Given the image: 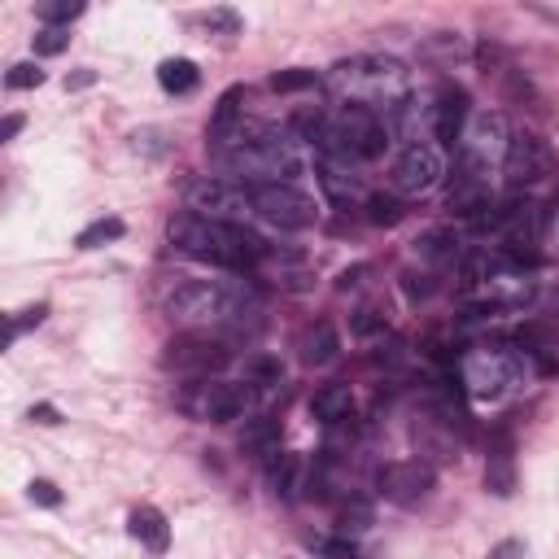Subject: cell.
<instances>
[{"label":"cell","mask_w":559,"mask_h":559,"mask_svg":"<svg viewBox=\"0 0 559 559\" xmlns=\"http://www.w3.org/2000/svg\"><path fill=\"white\" fill-rule=\"evenodd\" d=\"M219 162L241 180L245 188L258 184H293L306 171L302 158V136L293 127L276 123H245L232 136V145L219 153Z\"/></svg>","instance_id":"obj_1"},{"label":"cell","mask_w":559,"mask_h":559,"mask_svg":"<svg viewBox=\"0 0 559 559\" xmlns=\"http://www.w3.org/2000/svg\"><path fill=\"white\" fill-rule=\"evenodd\" d=\"M166 232H171V245L180 254L197 258V263H210V267H223V271H236V276H245L267 254V241L258 232H249L245 223H214L193 210L175 214Z\"/></svg>","instance_id":"obj_2"},{"label":"cell","mask_w":559,"mask_h":559,"mask_svg":"<svg viewBox=\"0 0 559 559\" xmlns=\"http://www.w3.org/2000/svg\"><path fill=\"white\" fill-rule=\"evenodd\" d=\"M324 88L332 97H341V105H367L376 114H389L394 105H402L415 92L411 70L398 57L385 53H363L350 62H337L324 75Z\"/></svg>","instance_id":"obj_3"},{"label":"cell","mask_w":559,"mask_h":559,"mask_svg":"<svg viewBox=\"0 0 559 559\" xmlns=\"http://www.w3.org/2000/svg\"><path fill=\"white\" fill-rule=\"evenodd\" d=\"M533 376H538V363L520 341H481L459 359V385L485 402L520 394Z\"/></svg>","instance_id":"obj_4"},{"label":"cell","mask_w":559,"mask_h":559,"mask_svg":"<svg viewBox=\"0 0 559 559\" xmlns=\"http://www.w3.org/2000/svg\"><path fill=\"white\" fill-rule=\"evenodd\" d=\"M166 311L175 324L210 332V328H232L254 311V293L241 280H188L166 297Z\"/></svg>","instance_id":"obj_5"},{"label":"cell","mask_w":559,"mask_h":559,"mask_svg":"<svg viewBox=\"0 0 559 559\" xmlns=\"http://www.w3.org/2000/svg\"><path fill=\"white\" fill-rule=\"evenodd\" d=\"M507 145H511V132H507L503 114L498 110L472 114L463 136H459V171L490 184L494 166H503V158H507Z\"/></svg>","instance_id":"obj_6"},{"label":"cell","mask_w":559,"mask_h":559,"mask_svg":"<svg viewBox=\"0 0 559 559\" xmlns=\"http://www.w3.org/2000/svg\"><path fill=\"white\" fill-rule=\"evenodd\" d=\"M184 206L201 214V219H214V223H241L254 201H249V188L245 184H232V180H214V175H201L184 188Z\"/></svg>","instance_id":"obj_7"},{"label":"cell","mask_w":559,"mask_h":559,"mask_svg":"<svg viewBox=\"0 0 559 559\" xmlns=\"http://www.w3.org/2000/svg\"><path fill=\"white\" fill-rule=\"evenodd\" d=\"M249 201H254V214H263L271 228L280 232H302L315 223V201L293 184H258L249 188Z\"/></svg>","instance_id":"obj_8"},{"label":"cell","mask_w":559,"mask_h":559,"mask_svg":"<svg viewBox=\"0 0 559 559\" xmlns=\"http://www.w3.org/2000/svg\"><path fill=\"white\" fill-rule=\"evenodd\" d=\"M162 363L171 367V372H184V376H214L223 372V367L232 363V350L223 346L219 337H210V332H184V337H175L171 346H166Z\"/></svg>","instance_id":"obj_9"},{"label":"cell","mask_w":559,"mask_h":559,"mask_svg":"<svg viewBox=\"0 0 559 559\" xmlns=\"http://www.w3.org/2000/svg\"><path fill=\"white\" fill-rule=\"evenodd\" d=\"M555 166H559L555 162V149L546 145L542 136L516 132V136H511V145H507V158H503V180L511 188H533V184L551 180Z\"/></svg>","instance_id":"obj_10"},{"label":"cell","mask_w":559,"mask_h":559,"mask_svg":"<svg viewBox=\"0 0 559 559\" xmlns=\"http://www.w3.org/2000/svg\"><path fill=\"white\" fill-rule=\"evenodd\" d=\"M249 407H254V385H219V380L206 385V380H197L184 394V411L197 415V420H214V424L241 420Z\"/></svg>","instance_id":"obj_11"},{"label":"cell","mask_w":559,"mask_h":559,"mask_svg":"<svg viewBox=\"0 0 559 559\" xmlns=\"http://www.w3.org/2000/svg\"><path fill=\"white\" fill-rule=\"evenodd\" d=\"M433 481H437V472L428 459H394L376 472V494L398 507H415L420 498H428Z\"/></svg>","instance_id":"obj_12"},{"label":"cell","mask_w":559,"mask_h":559,"mask_svg":"<svg viewBox=\"0 0 559 559\" xmlns=\"http://www.w3.org/2000/svg\"><path fill=\"white\" fill-rule=\"evenodd\" d=\"M442 175H446L442 149L437 145H411V149L398 153L389 180H394V193H402V197H424L442 184Z\"/></svg>","instance_id":"obj_13"},{"label":"cell","mask_w":559,"mask_h":559,"mask_svg":"<svg viewBox=\"0 0 559 559\" xmlns=\"http://www.w3.org/2000/svg\"><path fill=\"white\" fill-rule=\"evenodd\" d=\"M245 127V88L241 83H232L228 92H223L219 101H214L210 110V123H206V140H210V153L219 158L223 149L232 145V136Z\"/></svg>","instance_id":"obj_14"},{"label":"cell","mask_w":559,"mask_h":559,"mask_svg":"<svg viewBox=\"0 0 559 559\" xmlns=\"http://www.w3.org/2000/svg\"><path fill=\"white\" fill-rule=\"evenodd\" d=\"M319 188L332 206H354V201H367L363 193V175L354 171V162H341V158H319Z\"/></svg>","instance_id":"obj_15"},{"label":"cell","mask_w":559,"mask_h":559,"mask_svg":"<svg viewBox=\"0 0 559 559\" xmlns=\"http://www.w3.org/2000/svg\"><path fill=\"white\" fill-rule=\"evenodd\" d=\"M463 127H468V92L442 83L437 88V145H459Z\"/></svg>","instance_id":"obj_16"},{"label":"cell","mask_w":559,"mask_h":559,"mask_svg":"<svg viewBox=\"0 0 559 559\" xmlns=\"http://www.w3.org/2000/svg\"><path fill=\"white\" fill-rule=\"evenodd\" d=\"M485 490L507 498L516 490V459H511V437L498 433L494 446H490V463H485Z\"/></svg>","instance_id":"obj_17"},{"label":"cell","mask_w":559,"mask_h":559,"mask_svg":"<svg viewBox=\"0 0 559 559\" xmlns=\"http://www.w3.org/2000/svg\"><path fill=\"white\" fill-rule=\"evenodd\" d=\"M297 350H302V363L306 367H324V363H332L341 354V337H337V328H332L328 319H319V324H311V328L302 332Z\"/></svg>","instance_id":"obj_18"},{"label":"cell","mask_w":559,"mask_h":559,"mask_svg":"<svg viewBox=\"0 0 559 559\" xmlns=\"http://www.w3.org/2000/svg\"><path fill=\"white\" fill-rule=\"evenodd\" d=\"M132 538L140 542V546H149L153 555H162L166 546H171V525H166V516L158 507H136L132 511Z\"/></svg>","instance_id":"obj_19"},{"label":"cell","mask_w":559,"mask_h":559,"mask_svg":"<svg viewBox=\"0 0 559 559\" xmlns=\"http://www.w3.org/2000/svg\"><path fill=\"white\" fill-rule=\"evenodd\" d=\"M267 481L280 498H297V490H302V455H293V450L267 455Z\"/></svg>","instance_id":"obj_20"},{"label":"cell","mask_w":559,"mask_h":559,"mask_svg":"<svg viewBox=\"0 0 559 559\" xmlns=\"http://www.w3.org/2000/svg\"><path fill=\"white\" fill-rule=\"evenodd\" d=\"M311 415L319 424H337V420H346V415H354V394H350V385H324V389H315V398H311Z\"/></svg>","instance_id":"obj_21"},{"label":"cell","mask_w":559,"mask_h":559,"mask_svg":"<svg viewBox=\"0 0 559 559\" xmlns=\"http://www.w3.org/2000/svg\"><path fill=\"white\" fill-rule=\"evenodd\" d=\"M158 83L171 97H184V92H193L201 83V70H197V62H188V57H166L158 66Z\"/></svg>","instance_id":"obj_22"},{"label":"cell","mask_w":559,"mask_h":559,"mask_svg":"<svg viewBox=\"0 0 559 559\" xmlns=\"http://www.w3.org/2000/svg\"><path fill=\"white\" fill-rule=\"evenodd\" d=\"M241 446L245 450H258V455H276L280 450V420H271V415H258V420H249L245 424V433H241Z\"/></svg>","instance_id":"obj_23"},{"label":"cell","mask_w":559,"mask_h":559,"mask_svg":"<svg viewBox=\"0 0 559 559\" xmlns=\"http://www.w3.org/2000/svg\"><path fill=\"white\" fill-rule=\"evenodd\" d=\"M415 254L428 258L433 267H446V263H455L459 258V241H455V232L437 228V232H424L420 241H415Z\"/></svg>","instance_id":"obj_24"},{"label":"cell","mask_w":559,"mask_h":559,"mask_svg":"<svg viewBox=\"0 0 559 559\" xmlns=\"http://www.w3.org/2000/svg\"><path fill=\"white\" fill-rule=\"evenodd\" d=\"M402 201L394 193H367V223H376V228H394L402 223Z\"/></svg>","instance_id":"obj_25"},{"label":"cell","mask_w":559,"mask_h":559,"mask_svg":"<svg viewBox=\"0 0 559 559\" xmlns=\"http://www.w3.org/2000/svg\"><path fill=\"white\" fill-rule=\"evenodd\" d=\"M123 236V219H97V223H88L79 236H75V245L79 249H101V245H110V241H118Z\"/></svg>","instance_id":"obj_26"},{"label":"cell","mask_w":559,"mask_h":559,"mask_svg":"<svg viewBox=\"0 0 559 559\" xmlns=\"http://www.w3.org/2000/svg\"><path fill=\"white\" fill-rule=\"evenodd\" d=\"M354 442H359V420L354 415H346V420H337V424H328V442H324V455L328 459H337L341 450H354Z\"/></svg>","instance_id":"obj_27"},{"label":"cell","mask_w":559,"mask_h":559,"mask_svg":"<svg viewBox=\"0 0 559 559\" xmlns=\"http://www.w3.org/2000/svg\"><path fill=\"white\" fill-rule=\"evenodd\" d=\"M83 14V0H44L40 5V22L44 27H70Z\"/></svg>","instance_id":"obj_28"},{"label":"cell","mask_w":559,"mask_h":559,"mask_svg":"<svg viewBox=\"0 0 559 559\" xmlns=\"http://www.w3.org/2000/svg\"><path fill=\"white\" fill-rule=\"evenodd\" d=\"M31 44H35V53L40 57H57V53L70 49V31L66 27H40L31 35Z\"/></svg>","instance_id":"obj_29"},{"label":"cell","mask_w":559,"mask_h":559,"mask_svg":"<svg viewBox=\"0 0 559 559\" xmlns=\"http://www.w3.org/2000/svg\"><path fill=\"white\" fill-rule=\"evenodd\" d=\"M372 529V503H363V498H350L346 507H341V533H363Z\"/></svg>","instance_id":"obj_30"},{"label":"cell","mask_w":559,"mask_h":559,"mask_svg":"<svg viewBox=\"0 0 559 559\" xmlns=\"http://www.w3.org/2000/svg\"><path fill=\"white\" fill-rule=\"evenodd\" d=\"M319 79L315 70H280V75H271V88L276 92H302V88H319Z\"/></svg>","instance_id":"obj_31"},{"label":"cell","mask_w":559,"mask_h":559,"mask_svg":"<svg viewBox=\"0 0 559 559\" xmlns=\"http://www.w3.org/2000/svg\"><path fill=\"white\" fill-rule=\"evenodd\" d=\"M5 83H9V88H18V92H27V88H40V83H44V70L35 66V62H18V66H9Z\"/></svg>","instance_id":"obj_32"},{"label":"cell","mask_w":559,"mask_h":559,"mask_svg":"<svg viewBox=\"0 0 559 559\" xmlns=\"http://www.w3.org/2000/svg\"><path fill=\"white\" fill-rule=\"evenodd\" d=\"M249 380H254V385H280L284 380L280 359H249Z\"/></svg>","instance_id":"obj_33"},{"label":"cell","mask_w":559,"mask_h":559,"mask_svg":"<svg viewBox=\"0 0 559 559\" xmlns=\"http://www.w3.org/2000/svg\"><path fill=\"white\" fill-rule=\"evenodd\" d=\"M44 315H49V306H44V302H40V306H27V311H18L14 319H9V337H14V341H18V337H22V332H27L31 324H40V319H44Z\"/></svg>","instance_id":"obj_34"},{"label":"cell","mask_w":559,"mask_h":559,"mask_svg":"<svg viewBox=\"0 0 559 559\" xmlns=\"http://www.w3.org/2000/svg\"><path fill=\"white\" fill-rule=\"evenodd\" d=\"M27 494H31V503H40V507H57V503H62V490H57L53 481H31Z\"/></svg>","instance_id":"obj_35"},{"label":"cell","mask_w":559,"mask_h":559,"mask_svg":"<svg viewBox=\"0 0 559 559\" xmlns=\"http://www.w3.org/2000/svg\"><path fill=\"white\" fill-rule=\"evenodd\" d=\"M319 551L332 555V559H359V555H363V551H359V542H354V538H332V542H319Z\"/></svg>","instance_id":"obj_36"},{"label":"cell","mask_w":559,"mask_h":559,"mask_svg":"<svg viewBox=\"0 0 559 559\" xmlns=\"http://www.w3.org/2000/svg\"><path fill=\"white\" fill-rule=\"evenodd\" d=\"M206 22H210V27H223V31H236V27H241V18H236L232 9H214Z\"/></svg>","instance_id":"obj_37"},{"label":"cell","mask_w":559,"mask_h":559,"mask_svg":"<svg viewBox=\"0 0 559 559\" xmlns=\"http://www.w3.org/2000/svg\"><path fill=\"white\" fill-rule=\"evenodd\" d=\"M376 328H380L376 311H359V315H354V332H359V337H367V332H376Z\"/></svg>","instance_id":"obj_38"},{"label":"cell","mask_w":559,"mask_h":559,"mask_svg":"<svg viewBox=\"0 0 559 559\" xmlns=\"http://www.w3.org/2000/svg\"><path fill=\"white\" fill-rule=\"evenodd\" d=\"M367 276V267H354V271H341V280H337V289L346 293V289H354V284H359Z\"/></svg>","instance_id":"obj_39"},{"label":"cell","mask_w":559,"mask_h":559,"mask_svg":"<svg viewBox=\"0 0 559 559\" xmlns=\"http://www.w3.org/2000/svg\"><path fill=\"white\" fill-rule=\"evenodd\" d=\"M18 132H22V114H9L5 127H0V140H14Z\"/></svg>","instance_id":"obj_40"},{"label":"cell","mask_w":559,"mask_h":559,"mask_svg":"<svg viewBox=\"0 0 559 559\" xmlns=\"http://www.w3.org/2000/svg\"><path fill=\"white\" fill-rule=\"evenodd\" d=\"M516 555H525V546H520V542H503L490 559H516Z\"/></svg>","instance_id":"obj_41"},{"label":"cell","mask_w":559,"mask_h":559,"mask_svg":"<svg viewBox=\"0 0 559 559\" xmlns=\"http://www.w3.org/2000/svg\"><path fill=\"white\" fill-rule=\"evenodd\" d=\"M31 420H40V424H57V411H53V407H31Z\"/></svg>","instance_id":"obj_42"},{"label":"cell","mask_w":559,"mask_h":559,"mask_svg":"<svg viewBox=\"0 0 559 559\" xmlns=\"http://www.w3.org/2000/svg\"><path fill=\"white\" fill-rule=\"evenodd\" d=\"M92 79H97V75H92V70H79V75H70V79H66V88H88Z\"/></svg>","instance_id":"obj_43"}]
</instances>
